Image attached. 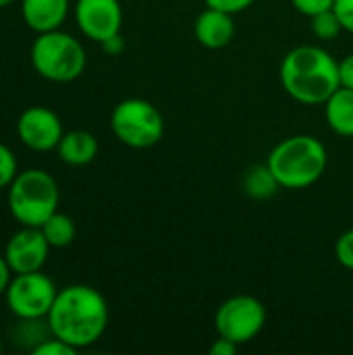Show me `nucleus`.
Listing matches in <instances>:
<instances>
[{
	"label": "nucleus",
	"instance_id": "obj_1",
	"mask_svg": "<svg viewBox=\"0 0 353 355\" xmlns=\"http://www.w3.org/2000/svg\"><path fill=\"white\" fill-rule=\"evenodd\" d=\"M46 320L54 337L79 352L102 339L108 329L110 310L98 289L89 285H69L58 289Z\"/></svg>",
	"mask_w": 353,
	"mask_h": 355
},
{
	"label": "nucleus",
	"instance_id": "obj_2",
	"mask_svg": "<svg viewBox=\"0 0 353 355\" xmlns=\"http://www.w3.org/2000/svg\"><path fill=\"white\" fill-rule=\"evenodd\" d=\"M279 79L289 98L306 106L325 104L339 87V60L314 44H304L285 54Z\"/></svg>",
	"mask_w": 353,
	"mask_h": 355
},
{
	"label": "nucleus",
	"instance_id": "obj_3",
	"mask_svg": "<svg viewBox=\"0 0 353 355\" xmlns=\"http://www.w3.org/2000/svg\"><path fill=\"white\" fill-rule=\"evenodd\" d=\"M266 164L281 189H306L325 175L329 154L320 139L300 133L279 141L270 150Z\"/></svg>",
	"mask_w": 353,
	"mask_h": 355
},
{
	"label": "nucleus",
	"instance_id": "obj_4",
	"mask_svg": "<svg viewBox=\"0 0 353 355\" xmlns=\"http://www.w3.org/2000/svg\"><path fill=\"white\" fill-rule=\"evenodd\" d=\"M58 204V183L44 168H27L8 185V210L21 227H42Z\"/></svg>",
	"mask_w": 353,
	"mask_h": 355
},
{
	"label": "nucleus",
	"instance_id": "obj_5",
	"mask_svg": "<svg viewBox=\"0 0 353 355\" xmlns=\"http://www.w3.org/2000/svg\"><path fill=\"white\" fill-rule=\"evenodd\" d=\"M29 56L35 73L54 83H71L79 79L87 64L83 44L62 29L37 33Z\"/></svg>",
	"mask_w": 353,
	"mask_h": 355
},
{
	"label": "nucleus",
	"instance_id": "obj_6",
	"mask_svg": "<svg viewBox=\"0 0 353 355\" xmlns=\"http://www.w3.org/2000/svg\"><path fill=\"white\" fill-rule=\"evenodd\" d=\"M110 129L127 148L148 150L164 137V116L150 100L127 98L112 108Z\"/></svg>",
	"mask_w": 353,
	"mask_h": 355
},
{
	"label": "nucleus",
	"instance_id": "obj_7",
	"mask_svg": "<svg viewBox=\"0 0 353 355\" xmlns=\"http://www.w3.org/2000/svg\"><path fill=\"white\" fill-rule=\"evenodd\" d=\"M56 295H58V287L42 270L12 275L4 291L6 308L15 314L17 320L46 318Z\"/></svg>",
	"mask_w": 353,
	"mask_h": 355
},
{
	"label": "nucleus",
	"instance_id": "obj_8",
	"mask_svg": "<svg viewBox=\"0 0 353 355\" xmlns=\"http://www.w3.org/2000/svg\"><path fill=\"white\" fill-rule=\"evenodd\" d=\"M266 324V308L254 295H233L225 300L214 314L216 335L246 345L254 341Z\"/></svg>",
	"mask_w": 353,
	"mask_h": 355
},
{
	"label": "nucleus",
	"instance_id": "obj_9",
	"mask_svg": "<svg viewBox=\"0 0 353 355\" xmlns=\"http://www.w3.org/2000/svg\"><path fill=\"white\" fill-rule=\"evenodd\" d=\"M62 133L60 116L46 106H29L17 119V137L33 152L56 150Z\"/></svg>",
	"mask_w": 353,
	"mask_h": 355
},
{
	"label": "nucleus",
	"instance_id": "obj_10",
	"mask_svg": "<svg viewBox=\"0 0 353 355\" xmlns=\"http://www.w3.org/2000/svg\"><path fill=\"white\" fill-rule=\"evenodd\" d=\"M75 21L85 37L102 44L104 40L121 33L123 6L119 0H77Z\"/></svg>",
	"mask_w": 353,
	"mask_h": 355
},
{
	"label": "nucleus",
	"instance_id": "obj_11",
	"mask_svg": "<svg viewBox=\"0 0 353 355\" xmlns=\"http://www.w3.org/2000/svg\"><path fill=\"white\" fill-rule=\"evenodd\" d=\"M50 243L46 241L40 227H21L4 245V258L12 275L42 270L48 262Z\"/></svg>",
	"mask_w": 353,
	"mask_h": 355
},
{
	"label": "nucleus",
	"instance_id": "obj_12",
	"mask_svg": "<svg viewBox=\"0 0 353 355\" xmlns=\"http://www.w3.org/2000/svg\"><path fill=\"white\" fill-rule=\"evenodd\" d=\"M233 15L206 6L193 21V35L200 46L208 50H223L235 40Z\"/></svg>",
	"mask_w": 353,
	"mask_h": 355
},
{
	"label": "nucleus",
	"instance_id": "obj_13",
	"mask_svg": "<svg viewBox=\"0 0 353 355\" xmlns=\"http://www.w3.org/2000/svg\"><path fill=\"white\" fill-rule=\"evenodd\" d=\"M69 15V0H21V17L35 33L60 29Z\"/></svg>",
	"mask_w": 353,
	"mask_h": 355
},
{
	"label": "nucleus",
	"instance_id": "obj_14",
	"mask_svg": "<svg viewBox=\"0 0 353 355\" xmlns=\"http://www.w3.org/2000/svg\"><path fill=\"white\" fill-rule=\"evenodd\" d=\"M98 150H100V146H98L96 135L85 129L64 131L56 146L58 158L69 166H85V164L94 162L98 156Z\"/></svg>",
	"mask_w": 353,
	"mask_h": 355
},
{
	"label": "nucleus",
	"instance_id": "obj_15",
	"mask_svg": "<svg viewBox=\"0 0 353 355\" xmlns=\"http://www.w3.org/2000/svg\"><path fill=\"white\" fill-rule=\"evenodd\" d=\"M322 106L329 129L341 137H353V89L339 87Z\"/></svg>",
	"mask_w": 353,
	"mask_h": 355
},
{
	"label": "nucleus",
	"instance_id": "obj_16",
	"mask_svg": "<svg viewBox=\"0 0 353 355\" xmlns=\"http://www.w3.org/2000/svg\"><path fill=\"white\" fill-rule=\"evenodd\" d=\"M243 189L254 200H268L281 189V185H279L277 177L273 175V171L268 168V164H256L246 171Z\"/></svg>",
	"mask_w": 353,
	"mask_h": 355
},
{
	"label": "nucleus",
	"instance_id": "obj_17",
	"mask_svg": "<svg viewBox=\"0 0 353 355\" xmlns=\"http://www.w3.org/2000/svg\"><path fill=\"white\" fill-rule=\"evenodd\" d=\"M40 229H42L46 241L50 243V248H54V250L69 248L75 241V237H77L75 220L69 214L60 212V210H56Z\"/></svg>",
	"mask_w": 353,
	"mask_h": 355
},
{
	"label": "nucleus",
	"instance_id": "obj_18",
	"mask_svg": "<svg viewBox=\"0 0 353 355\" xmlns=\"http://www.w3.org/2000/svg\"><path fill=\"white\" fill-rule=\"evenodd\" d=\"M310 29H312L314 37L331 42L343 31V25H341L337 12L331 8V10H325V12H318V15L310 17Z\"/></svg>",
	"mask_w": 353,
	"mask_h": 355
},
{
	"label": "nucleus",
	"instance_id": "obj_19",
	"mask_svg": "<svg viewBox=\"0 0 353 355\" xmlns=\"http://www.w3.org/2000/svg\"><path fill=\"white\" fill-rule=\"evenodd\" d=\"M19 175V166H17V158L12 154V150L0 141V189L8 187L15 177Z\"/></svg>",
	"mask_w": 353,
	"mask_h": 355
},
{
	"label": "nucleus",
	"instance_id": "obj_20",
	"mask_svg": "<svg viewBox=\"0 0 353 355\" xmlns=\"http://www.w3.org/2000/svg\"><path fill=\"white\" fill-rule=\"evenodd\" d=\"M335 258L337 262L347 268V270H353V229L345 231L337 243H335Z\"/></svg>",
	"mask_w": 353,
	"mask_h": 355
},
{
	"label": "nucleus",
	"instance_id": "obj_21",
	"mask_svg": "<svg viewBox=\"0 0 353 355\" xmlns=\"http://www.w3.org/2000/svg\"><path fill=\"white\" fill-rule=\"evenodd\" d=\"M33 355H75L77 354V349L73 347V345H69V343H64L62 339H58V337H48L46 341H42L33 352Z\"/></svg>",
	"mask_w": 353,
	"mask_h": 355
},
{
	"label": "nucleus",
	"instance_id": "obj_22",
	"mask_svg": "<svg viewBox=\"0 0 353 355\" xmlns=\"http://www.w3.org/2000/svg\"><path fill=\"white\" fill-rule=\"evenodd\" d=\"M291 4L298 12H302L304 17L310 19L318 12L331 10L335 6V0H291Z\"/></svg>",
	"mask_w": 353,
	"mask_h": 355
},
{
	"label": "nucleus",
	"instance_id": "obj_23",
	"mask_svg": "<svg viewBox=\"0 0 353 355\" xmlns=\"http://www.w3.org/2000/svg\"><path fill=\"white\" fill-rule=\"evenodd\" d=\"M204 2L210 8H218V10H225L229 15H237V12L248 10L256 0H204Z\"/></svg>",
	"mask_w": 353,
	"mask_h": 355
},
{
	"label": "nucleus",
	"instance_id": "obj_24",
	"mask_svg": "<svg viewBox=\"0 0 353 355\" xmlns=\"http://www.w3.org/2000/svg\"><path fill=\"white\" fill-rule=\"evenodd\" d=\"M333 10L337 12L339 21L343 25V31L353 33V0H335Z\"/></svg>",
	"mask_w": 353,
	"mask_h": 355
},
{
	"label": "nucleus",
	"instance_id": "obj_25",
	"mask_svg": "<svg viewBox=\"0 0 353 355\" xmlns=\"http://www.w3.org/2000/svg\"><path fill=\"white\" fill-rule=\"evenodd\" d=\"M237 349H239V345H237V343H233V341H229V339H225V337H221V335H218V339H214V343L210 345L208 354L210 355H235L237 354Z\"/></svg>",
	"mask_w": 353,
	"mask_h": 355
},
{
	"label": "nucleus",
	"instance_id": "obj_26",
	"mask_svg": "<svg viewBox=\"0 0 353 355\" xmlns=\"http://www.w3.org/2000/svg\"><path fill=\"white\" fill-rule=\"evenodd\" d=\"M339 79L341 87L353 89V54H347L343 60H339Z\"/></svg>",
	"mask_w": 353,
	"mask_h": 355
},
{
	"label": "nucleus",
	"instance_id": "obj_27",
	"mask_svg": "<svg viewBox=\"0 0 353 355\" xmlns=\"http://www.w3.org/2000/svg\"><path fill=\"white\" fill-rule=\"evenodd\" d=\"M100 46H102V50H104L106 54H110V56H119V54L125 50V40H123V35H121V33H117V35H112V37L104 40Z\"/></svg>",
	"mask_w": 353,
	"mask_h": 355
},
{
	"label": "nucleus",
	"instance_id": "obj_28",
	"mask_svg": "<svg viewBox=\"0 0 353 355\" xmlns=\"http://www.w3.org/2000/svg\"><path fill=\"white\" fill-rule=\"evenodd\" d=\"M10 279H12V270H10V266H8L4 254H0V295H4V291H6V287H8V283H10Z\"/></svg>",
	"mask_w": 353,
	"mask_h": 355
},
{
	"label": "nucleus",
	"instance_id": "obj_29",
	"mask_svg": "<svg viewBox=\"0 0 353 355\" xmlns=\"http://www.w3.org/2000/svg\"><path fill=\"white\" fill-rule=\"evenodd\" d=\"M15 0H0V8H4V6H8V4H12Z\"/></svg>",
	"mask_w": 353,
	"mask_h": 355
},
{
	"label": "nucleus",
	"instance_id": "obj_30",
	"mask_svg": "<svg viewBox=\"0 0 353 355\" xmlns=\"http://www.w3.org/2000/svg\"><path fill=\"white\" fill-rule=\"evenodd\" d=\"M0 354H2V339H0Z\"/></svg>",
	"mask_w": 353,
	"mask_h": 355
}]
</instances>
